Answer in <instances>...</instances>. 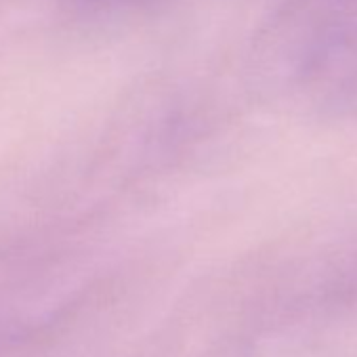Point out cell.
<instances>
[{"mask_svg":"<svg viewBox=\"0 0 357 357\" xmlns=\"http://www.w3.org/2000/svg\"><path fill=\"white\" fill-rule=\"evenodd\" d=\"M89 3H99V5H105V3H130V0H89Z\"/></svg>","mask_w":357,"mask_h":357,"instance_id":"6da1fadb","label":"cell"}]
</instances>
